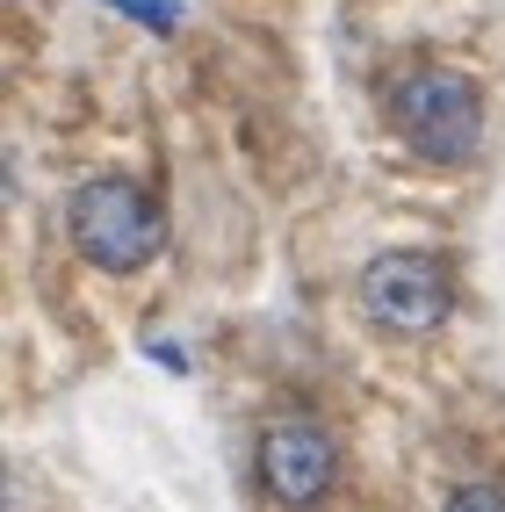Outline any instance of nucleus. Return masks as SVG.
I'll list each match as a JSON object with an SVG mask.
<instances>
[{
	"label": "nucleus",
	"instance_id": "1",
	"mask_svg": "<svg viewBox=\"0 0 505 512\" xmlns=\"http://www.w3.org/2000/svg\"><path fill=\"white\" fill-rule=\"evenodd\" d=\"M65 231H73V246L87 267H101V275H138V267L166 246V217L159 202L123 181V174H94L73 188V202H65Z\"/></svg>",
	"mask_w": 505,
	"mask_h": 512
},
{
	"label": "nucleus",
	"instance_id": "2",
	"mask_svg": "<svg viewBox=\"0 0 505 512\" xmlns=\"http://www.w3.org/2000/svg\"><path fill=\"white\" fill-rule=\"evenodd\" d=\"M390 123L419 159L462 166L484 145V94H477L469 73H455V65H419V73H404L390 87Z\"/></svg>",
	"mask_w": 505,
	"mask_h": 512
},
{
	"label": "nucleus",
	"instance_id": "3",
	"mask_svg": "<svg viewBox=\"0 0 505 512\" xmlns=\"http://www.w3.org/2000/svg\"><path fill=\"white\" fill-rule=\"evenodd\" d=\"M253 469H260V491L275 505H318L332 491V469H340V440L311 412H282V419L260 426Z\"/></svg>",
	"mask_w": 505,
	"mask_h": 512
},
{
	"label": "nucleus",
	"instance_id": "4",
	"mask_svg": "<svg viewBox=\"0 0 505 512\" xmlns=\"http://www.w3.org/2000/svg\"><path fill=\"white\" fill-rule=\"evenodd\" d=\"M448 303H455V289L433 253H383L361 275V311L383 332H433V325H448Z\"/></svg>",
	"mask_w": 505,
	"mask_h": 512
},
{
	"label": "nucleus",
	"instance_id": "5",
	"mask_svg": "<svg viewBox=\"0 0 505 512\" xmlns=\"http://www.w3.org/2000/svg\"><path fill=\"white\" fill-rule=\"evenodd\" d=\"M109 8H116L123 22L159 29V37H174V29H181V0H109Z\"/></svg>",
	"mask_w": 505,
	"mask_h": 512
},
{
	"label": "nucleus",
	"instance_id": "6",
	"mask_svg": "<svg viewBox=\"0 0 505 512\" xmlns=\"http://www.w3.org/2000/svg\"><path fill=\"white\" fill-rule=\"evenodd\" d=\"M441 512H505V491L498 484H455Z\"/></svg>",
	"mask_w": 505,
	"mask_h": 512
}]
</instances>
